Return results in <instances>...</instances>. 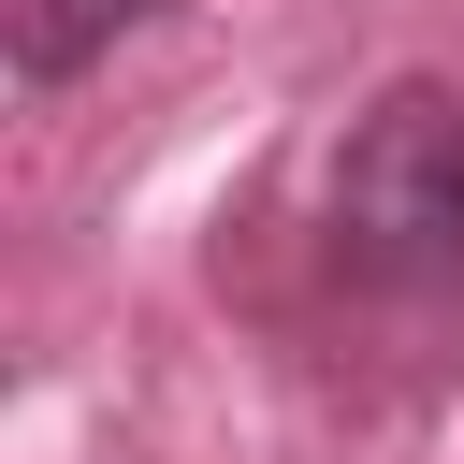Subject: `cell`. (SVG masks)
Returning <instances> with one entry per match:
<instances>
[{
	"instance_id": "obj_1",
	"label": "cell",
	"mask_w": 464,
	"mask_h": 464,
	"mask_svg": "<svg viewBox=\"0 0 464 464\" xmlns=\"http://www.w3.org/2000/svg\"><path fill=\"white\" fill-rule=\"evenodd\" d=\"M334 261L392 304H464V87L406 72L334 145Z\"/></svg>"
},
{
	"instance_id": "obj_2",
	"label": "cell",
	"mask_w": 464,
	"mask_h": 464,
	"mask_svg": "<svg viewBox=\"0 0 464 464\" xmlns=\"http://www.w3.org/2000/svg\"><path fill=\"white\" fill-rule=\"evenodd\" d=\"M160 0H0V44H14V87H72L87 58H116V29H145Z\"/></svg>"
}]
</instances>
